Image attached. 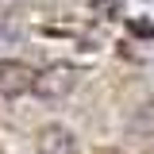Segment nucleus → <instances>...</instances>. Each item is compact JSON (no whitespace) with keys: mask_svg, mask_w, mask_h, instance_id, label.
<instances>
[{"mask_svg":"<svg viewBox=\"0 0 154 154\" xmlns=\"http://www.w3.org/2000/svg\"><path fill=\"white\" fill-rule=\"evenodd\" d=\"M35 150L38 154H77L81 143L66 123H42L35 131Z\"/></svg>","mask_w":154,"mask_h":154,"instance_id":"2","label":"nucleus"},{"mask_svg":"<svg viewBox=\"0 0 154 154\" xmlns=\"http://www.w3.org/2000/svg\"><path fill=\"white\" fill-rule=\"evenodd\" d=\"M19 4H23V0H0V23L16 16V8H19Z\"/></svg>","mask_w":154,"mask_h":154,"instance_id":"4","label":"nucleus"},{"mask_svg":"<svg viewBox=\"0 0 154 154\" xmlns=\"http://www.w3.org/2000/svg\"><path fill=\"white\" fill-rule=\"evenodd\" d=\"M77 89V69L73 66H66V62H58V66H46L42 73H35V81H31V93L38 96V100H66V96Z\"/></svg>","mask_w":154,"mask_h":154,"instance_id":"1","label":"nucleus"},{"mask_svg":"<svg viewBox=\"0 0 154 154\" xmlns=\"http://www.w3.org/2000/svg\"><path fill=\"white\" fill-rule=\"evenodd\" d=\"M131 31H135V35H143V38H146V35H150V23H146V19H143V23H131Z\"/></svg>","mask_w":154,"mask_h":154,"instance_id":"5","label":"nucleus"},{"mask_svg":"<svg viewBox=\"0 0 154 154\" xmlns=\"http://www.w3.org/2000/svg\"><path fill=\"white\" fill-rule=\"evenodd\" d=\"M31 81H35V73L23 66V62H0V93H27L31 89Z\"/></svg>","mask_w":154,"mask_h":154,"instance_id":"3","label":"nucleus"}]
</instances>
